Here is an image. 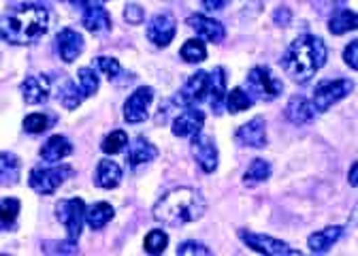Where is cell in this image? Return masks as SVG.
I'll list each match as a JSON object with an SVG mask.
<instances>
[{
	"mask_svg": "<svg viewBox=\"0 0 358 256\" xmlns=\"http://www.w3.org/2000/svg\"><path fill=\"white\" fill-rule=\"evenodd\" d=\"M50 26V13L41 5L24 3L11 7L0 17V36L11 45H32Z\"/></svg>",
	"mask_w": 358,
	"mask_h": 256,
	"instance_id": "6da1fadb",
	"label": "cell"
},
{
	"mask_svg": "<svg viewBox=\"0 0 358 256\" xmlns=\"http://www.w3.org/2000/svg\"><path fill=\"white\" fill-rule=\"evenodd\" d=\"M329 50L320 36L303 34L296 41L290 43L282 58V66L288 77L296 83H307L313 75H316L327 64Z\"/></svg>",
	"mask_w": 358,
	"mask_h": 256,
	"instance_id": "7a4b0ae2",
	"label": "cell"
},
{
	"mask_svg": "<svg viewBox=\"0 0 358 256\" xmlns=\"http://www.w3.org/2000/svg\"><path fill=\"white\" fill-rule=\"evenodd\" d=\"M205 199L194 188H175L154 205V218L166 227L196 222L205 213Z\"/></svg>",
	"mask_w": 358,
	"mask_h": 256,
	"instance_id": "3957f363",
	"label": "cell"
},
{
	"mask_svg": "<svg viewBox=\"0 0 358 256\" xmlns=\"http://www.w3.org/2000/svg\"><path fill=\"white\" fill-rule=\"evenodd\" d=\"M245 88H248V94L252 101H275L284 85L282 81L271 73V69L268 66H254L248 75V81H245Z\"/></svg>",
	"mask_w": 358,
	"mask_h": 256,
	"instance_id": "277c9868",
	"label": "cell"
},
{
	"mask_svg": "<svg viewBox=\"0 0 358 256\" xmlns=\"http://www.w3.org/2000/svg\"><path fill=\"white\" fill-rule=\"evenodd\" d=\"M69 176H73V169L66 164H62V166H34L30 171L28 184L38 194H54L64 184V180Z\"/></svg>",
	"mask_w": 358,
	"mask_h": 256,
	"instance_id": "5b68a950",
	"label": "cell"
},
{
	"mask_svg": "<svg viewBox=\"0 0 358 256\" xmlns=\"http://www.w3.org/2000/svg\"><path fill=\"white\" fill-rule=\"evenodd\" d=\"M56 216L66 229L69 241H77L81 235V227L85 222V203L83 199H64L56 205Z\"/></svg>",
	"mask_w": 358,
	"mask_h": 256,
	"instance_id": "8992f818",
	"label": "cell"
},
{
	"mask_svg": "<svg viewBox=\"0 0 358 256\" xmlns=\"http://www.w3.org/2000/svg\"><path fill=\"white\" fill-rule=\"evenodd\" d=\"M352 81L350 79H333V81H322L316 90H313V109L316 111H329L333 105L343 101L352 92Z\"/></svg>",
	"mask_w": 358,
	"mask_h": 256,
	"instance_id": "52a82bcc",
	"label": "cell"
},
{
	"mask_svg": "<svg viewBox=\"0 0 358 256\" xmlns=\"http://www.w3.org/2000/svg\"><path fill=\"white\" fill-rule=\"evenodd\" d=\"M239 239L252 248L254 252L266 254V256H296L299 250L290 248L288 243L275 239V237H268V235H260V233H252V231H239Z\"/></svg>",
	"mask_w": 358,
	"mask_h": 256,
	"instance_id": "ba28073f",
	"label": "cell"
},
{
	"mask_svg": "<svg viewBox=\"0 0 358 256\" xmlns=\"http://www.w3.org/2000/svg\"><path fill=\"white\" fill-rule=\"evenodd\" d=\"M207 88H209V73L199 71L190 75V79L184 83V88L175 94V103L182 107H196L201 101L207 99Z\"/></svg>",
	"mask_w": 358,
	"mask_h": 256,
	"instance_id": "9c48e42d",
	"label": "cell"
},
{
	"mask_svg": "<svg viewBox=\"0 0 358 256\" xmlns=\"http://www.w3.org/2000/svg\"><path fill=\"white\" fill-rule=\"evenodd\" d=\"M154 101V90L150 85H141V88L134 90L128 101L124 103V118L126 122L130 124H139L148 118V111H150V105Z\"/></svg>",
	"mask_w": 358,
	"mask_h": 256,
	"instance_id": "30bf717a",
	"label": "cell"
},
{
	"mask_svg": "<svg viewBox=\"0 0 358 256\" xmlns=\"http://www.w3.org/2000/svg\"><path fill=\"white\" fill-rule=\"evenodd\" d=\"M175 32H177V22L171 13H158L148 24V38L156 48H166L175 38Z\"/></svg>",
	"mask_w": 358,
	"mask_h": 256,
	"instance_id": "8fae6325",
	"label": "cell"
},
{
	"mask_svg": "<svg viewBox=\"0 0 358 256\" xmlns=\"http://www.w3.org/2000/svg\"><path fill=\"white\" fill-rule=\"evenodd\" d=\"M190 150H192V156L196 158L199 166L205 171V173H213V171L217 169V148H215V141L211 137H205L201 133L194 135Z\"/></svg>",
	"mask_w": 358,
	"mask_h": 256,
	"instance_id": "7c38bea8",
	"label": "cell"
},
{
	"mask_svg": "<svg viewBox=\"0 0 358 256\" xmlns=\"http://www.w3.org/2000/svg\"><path fill=\"white\" fill-rule=\"evenodd\" d=\"M205 124V113L199 107H184V111L173 120L175 137H194Z\"/></svg>",
	"mask_w": 358,
	"mask_h": 256,
	"instance_id": "4fadbf2b",
	"label": "cell"
},
{
	"mask_svg": "<svg viewBox=\"0 0 358 256\" xmlns=\"http://www.w3.org/2000/svg\"><path fill=\"white\" fill-rule=\"evenodd\" d=\"M81 24L90 32H105L111 28V15L96 0H85L81 5Z\"/></svg>",
	"mask_w": 358,
	"mask_h": 256,
	"instance_id": "5bb4252c",
	"label": "cell"
},
{
	"mask_svg": "<svg viewBox=\"0 0 358 256\" xmlns=\"http://www.w3.org/2000/svg\"><path fill=\"white\" fill-rule=\"evenodd\" d=\"M22 97L28 105H41L50 99L52 94V83L45 75H30L20 85Z\"/></svg>",
	"mask_w": 358,
	"mask_h": 256,
	"instance_id": "9a60e30c",
	"label": "cell"
},
{
	"mask_svg": "<svg viewBox=\"0 0 358 256\" xmlns=\"http://www.w3.org/2000/svg\"><path fill=\"white\" fill-rule=\"evenodd\" d=\"M237 143L243 145V148H266V124L262 118H254L252 122L243 124L237 135H235Z\"/></svg>",
	"mask_w": 358,
	"mask_h": 256,
	"instance_id": "2e32d148",
	"label": "cell"
},
{
	"mask_svg": "<svg viewBox=\"0 0 358 256\" xmlns=\"http://www.w3.org/2000/svg\"><path fill=\"white\" fill-rule=\"evenodd\" d=\"M56 45H58V54L64 62H75L83 52V36L73 28H64L56 36Z\"/></svg>",
	"mask_w": 358,
	"mask_h": 256,
	"instance_id": "e0dca14e",
	"label": "cell"
},
{
	"mask_svg": "<svg viewBox=\"0 0 358 256\" xmlns=\"http://www.w3.org/2000/svg\"><path fill=\"white\" fill-rule=\"evenodd\" d=\"M188 26H190L199 36H203V38L209 41V43H222L224 36H227V30H224V26H222L217 20L207 17V15H201V13L190 15V17H188Z\"/></svg>",
	"mask_w": 358,
	"mask_h": 256,
	"instance_id": "ac0fdd59",
	"label": "cell"
},
{
	"mask_svg": "<svg viewBox=\"0 0 358 256\" xmlns=\"http://www.w3.org/2000/svg\"><path fill=\"white\" fill-rule=\"evenodd\" d=\"M207 99L213 109V113L222 111L224 99H227V71L222 66H215L209 73V88H207Z\"/></svg>",
	"mask_w": 358,
	"mask_h": 256,
	"instance_id": "d6986e66",
	"label": "cell"
},
{
	"mask_svg": "<svg viewBox=\"0 0 358 256\" xmlns=\"http://www.w3.org/2000/svg\"><path fill=\"white\" fill-rule=\"evenodd\" d=\"M73 154V145L66 137L62 135H54L50 137L48 141H45V145L41 148V158L45 162H50V164H58L62 158L71 156Z\"/></svg>",
	"mask_w": 358,
	"mask_h": 256,
	"instance_id": "ffe728a7",
	"label": "cell"
},
{
	"mask_svg": "<svg viewBox=\"0 0 358 256\" xmlns=\"http://www.w3.org/2000/svg\"><path fill=\"white\" fill-rule=\"evenodd\" d=\"M343 235V227H329L322 231H316L313 235H309L307 246L313 254H324L333 248V243L339 241V237Z\"/></svg>",
	"mask_w": 358,
	"mask_h": 256,
	"instance_id": "44dd1931",
	"label": "cell"
},
{
	"mask_svg": "<svg viewBox=\"0 0 358 256\" xmlns=\"http://www.w3.org/2000/svg\"><path fill=\"white\" fill-rule=\"evenodd\" d=\"M313 115H316V109H313V105L305 97H292L290 103L286 105V118L294 126L309 124L313 120Z\"/></svg>",
	"mask_w": 358,
	"mask_h": 256,
	"instance_id": "7402d4cb",
	"label": "cell"
},
{
	"mask_svg": "<svg viewBox=\"0 0 358 256\" xmlns=\"http://www.w3.org/2000/svg\"><path fill=\"white\" fill-rule=\"evenodd\" d=\"M22 176V162L13 152L0 154V186H15Z\"/></svg>",
	"mask_w": 358,
	"mask_h": 256,
	"instance_id": "603a6c76",
	"label": "cell"
},
{
	"mask_svg": "<svg viewBox=\"0 0 358 256\" xmlns=\"http://www.w3.org/2000/svg\"><path fill=\"white\" fill-rule=\"evenodd\" d=\"M156 156H158V148L152 145L143 137L134 139L132 145H130V150H128V162H130V166H141L145 162H152Z\"/></svg>",
	"mask_w": 358,
	"mask_h": 256,
	"instance_id": "cb8c5ba5",
	"label": "cell"
},
{
	"mask_svg": "<svg viewBox=\"0 0 358 256\" xmlns=\"http://www.w3.org/2000/svg\"><path fill=\"white\" fill-rule=\"evenodd\" d=\"M122 182V169L117 162L113 160H101L99 162V169H96V184L105 190H111L115 188L117 184Z\"/></svg>",
	"mask_w": 358,
	"mask_h": 256,
	"instance_id": "d4e9b609",
	"label": "cell"
},
{
	"mask_svg": "<svg viewBox=\"0 0 358 256\" xmlns=\"http://www.w3.org/2000/svg\"><path fill=\"white\" fill-rule=\"evenodd\" d=\"M113 213L115 211H113V207L109 203H96L90 209H85V222H87V227L92 229V231H101V229H105L111 222Z\"/></svg>",
	"mask_w": 358,
	"mask_h": 256,
	"instance_id": "484cf974",
	"label": "cell"
},
{
	"mask_svg": "<svg viewBox=\"0 0 358 256\" xmlns=\"http://www.w3.org/2000/svg\"><path fill=\"white\" fill-rule=\"evenodd\" d=\"M358 26V17H356V11L352 9H337L333 13V17L329 20V30L331 34H345L350 30H356Z\"/></svg>",
	"mask_w": 358,
	"mask_h": 256,
	"instance_id": "4316f807",
	"label": "cell"
},
{
	"mask_svg": "<svg viewBox=\"0 0 358 256\" xmlns=\"http://www.w3.org/2000/svg\"><path fill=\"white\" fill-rule=\"evenodd\" d=\"M268 178H271V164H268L266 160H262V158H256L248 166L243 182H245V186H256V184L266 182Z\"/></svg>",
	"mask_w": 358,
	"mask_h": 256,
	"instance_id": "83f0119b",
	"label": "cell"
},
{
	"mask_svg": "<svg viewBox=\"0 0 358 256\" xmlns=\"http://www.w3.org/2000/svg\"><path fill=\"white\" fill-rule=\"evenodd\" d=\"M179 56H182L184 62L188 64H199L207 58V48H205V43L199 41V38H190L184 43V48L182 52H179Z\"/></svg>",
	"mask_w": 358,
	"mask_h": 256,
	"instance_id": "f1b7e54d",
	"label": "cell"
},
{
	"mask_svg": "<svg viewBox=\"0 0 358 256\" xmlns=\"http://www.w3.org/2000/svg\"><path fill=\"white\" fill-rule=\"evenodd\" d=\"M20 213V201L17 199H3L0 201V229L7 231L15 225Z\"/></svg>",
	"mask_w": 358,
	"mask_h": 256,
	"instance_id": "f546056e",
	"label": "cell"
},
{
	"mask_svg": "<svg viewBox=\"0 0 358 256\" xmlns=\"http://www.w3.org/2000/svg\"><path fill=\"white\" fill-rule=\"evenodd\" d=\"M224 101H227V109L231 113H241L254 105V101L250 99V94L243 88H233L231 92H227V99Z\"/></svg>",
	"mask_w": 358,
	"mask_h": 256,
	"instance_id": "4dcf8cb0",
	"label": "cell"
},
{
	"mask_svg": "<svg viewBox=\"0 0 358 256\" xmlns=\"http://www.w3.org/2000/svg\"><path fill=\"white\" fill-rule=\"evenodd\" d=\"M77 77H79V88H81V92L85 94V99H87V97H92V94H96V90H99V75H96L94 69L83 66V69H79Z\"/></svg>",
	"mask_w": 358,
	"mask_h": 256,
	"instance_id": "1f68e13d",
	"label": "cell"
},
{
	"mask_svg": "<svg viewBox=\"0 0 358 256\" xmlns=\"http://www.w3.org/2000/svg\"><path fill=\"white\" fill-rule=\"evenodd\" d=\"M50 126H52V118H48L45 113H30L24 120V131L30 135H41L48 131Z\"/></svg>",
	"mask_w": 358,
	"mask_h": 256,
	"instance_id": "d6a6232c",
	"label": "cell"
},
{
	"mask_svg": "<svg viewBox=\"0 0 358 256\" xmlns=\"http://www.w3.org/2000/svg\"><path fill=\"white\" fill-rule=\"evenodd\" d=\"M128 145V135L124 131H113L111 135H107L101 143V150L105 154H120L124 152V148Z\"/></svg>",
	"mask_w": 358,
	"mask_h": 256,
	"instance_id": "836d02e7",
	"label": "cell"
},
{
	"mask_svg": "<svg viewBox=\"0 0 358 256\" xmlns=\"http://www.w3.org/2000/svg\"><path fill=\"white\" fill-rule=\"evenodd\" d=\"M60 99H62V105H64L66 109H75V107L81 105V101L85 99V94L81 92V88L77 90V83L66 81V83H64V88L60 90Z\"/></svg>",
	"mask_w": 358,
	"mask_h": 256,
	"instance_id": "e575fe53",
	"label": "cell"
},
{
	"mask_svg": "<svg viewBox=\"0 0 358 256\" xmlns=\"http://www.w3.org/2000/svg\"><path fill=\"white\" fill-rule=\"evenodd\" d=\"M143 246H145V252H150V254H162L169 246V235L164 231H158V229L150 231Z\"/></svg>",
	"mask_w": 358,
	"mask_h": 256,
	"instance_id": "d590c367",
	"label": "cell"
},
{
	"mask_svg": "<svg viewBox=\"0 0 358 256\" xmlns=\"http://www.w3.org/2000/svg\"><path fill=\"white\" fill-rule=\"evenodd\" d=\"M124 20L132 26H139L145 20V11L139 5H126L124 7Z\"/></svg>",
	"mask_w": 358,
	"mask_h": 256,
	"instance_id": "8d00e7d4",
	"label": "cell"
},
{
	"mask_svg": "<svg viewBox=\"0 0 358 256\" xmlns=\"http://www.w3.org/2000/svg\"><path fill=\"white\" fill-rule=\"evenodd\" d=\"M177 254H182V256H188V254H203V256H209L211 250L199 241H184L182 246L177 248Z\"/></svg>",
	"mask_w": 358,
	"mask_h": 256,
	"instance_id": "74e56055",
	"label": "cell"
},
{
	"mask_svg": "<svg viewBox=\"0 0 358 256\" xmlns=\"http://www.w3.org/2000/svg\"><path fill=\"white\" fill-rule=\"evenodd\" d=\"M96 64H99V69L109 77V79H115L117 75H120V62L115 60V58H107V56H101L99 60H96Z\"/></svg>",
	"mask_w": 358,
	"mask_h": 256,
	"instance_id": "f35d334b",
	"label": "cell"
},
{
	"mask_svg": "<svg viewBox=\"0 0 358 256\" xmlns=\"http://www.w3.org/2000/svg\"><path fill=\"white\" fill-rule=\"evenodd\" d=\"M343 60H345V64H348L352 71H356V69H358V41H352L350 45L345 48Z\"/></svg>",
	"mask_w": 358,
	"mask_h": 256,
	"instance_id": "ab89813d",
	"label": "cell"
},
{
	"mask_svg": "<svg viewBox=\"0 0 358 256\" xmlns=\"http://www.w3.org/2000/svg\"><path fill=\"white\" fill-rule=\"evenodd\" d=\"M201 3H203V7L207 11H222L224 7L231 3V0H201Z\"/></svg>",
	"mask_w": 358,
	"mask_h": 256,
	"instance_id": "60d3db41",
	"label": "cell"
},
{
	"mask_svg": "<svg viewBox=\"0 0 358 256\" xmlns=\"http://www.w3.org/2000/svg\"><path fill=\"white\" fill-rule=\"evenodd\" d=\"M275 24H282V26H288L290 24V11L288 9H278L275 15H273Z\"/></svg>",
	"mask_w": 358,
	"mask_h": 256,
	"instance_id": "b9f144b4",
	"label": "cell"
},
{
	"mask_svg": "<svg viewBox=\"0 0 358 256\" xmlns=\"http://www.w3.org/2000/svg\"><path fill=\"white\" fill-rule=\"evenodd\" d=\"M356 178H358V164L354 162V164H352V169H350V184H352L354 188H356V184H358V180H356Z\"/></svg>",
	"mask_w": 358,
	"mask_h": 256,
	"instance_id": "7bdbcfd3",
	"label": "cell"
},
{
	"mask_svg": "<svg viewBox=\"0 0 358 256\" xmlns=\"http://www.w3.org/2000/svg\"><path fill=\"white\" fill-rule=\"evenodd\" d=\"M62 3H69V5H73V7H81L85 0H62Z\"/></svg>",
	"mask_w": 358,
	"mask_h": 256,
	"instance_id": "ee69618b",
	"label": "cell"
},
{
	"mask_svg": "<svg viewBox=\"0 0 358 256\" xmlns=\"http://www.w3.org/2000/svg\"><path fill=\"white\" fill-rule=\"evenodd\" d=\"M324 3H333L335 5V3H339V0H324Z\"/></svg>",
	"mask_w": 358,
	"mask_h": 256,
	"instance_id": "f6af8a7d",
	"label": "cell"
}]
</instances>
